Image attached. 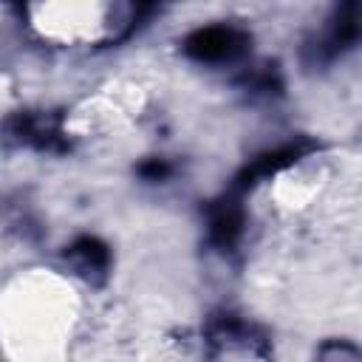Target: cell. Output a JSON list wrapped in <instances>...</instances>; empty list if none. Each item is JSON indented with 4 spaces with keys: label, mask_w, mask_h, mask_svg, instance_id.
Wrapping results in <instances>:
<instances>
[{
    "label": "cell",
    "mask_w": 362,
    "mask_h": 362,
    "mask_svg": "<svg viewBox=\"0 0 362 362\" xmlns=\"http://www.w3.org/2000/svg\"><path fill=\"white\" fill-rule=\"evenodd\" d=\"M246 45H249L246 31L235 25H206L184 40L187 57L198 62H232L246 51Z\"/></svg>",
    "instance_id": "cell-1"
},
{
    "label": "cell",
    "mask_w": 362,
    "mask_h": 362,
    "mask_svg": "<svg viewBox=\"0 0 362 362\" xmlns=\"http://www.w3.org/2000/svg\"><path fill=\"white\" fill-rule=\"evenodd\" d=\"M359 37V0H339L331 25L325 28L322 40L317 42L320 59H334L345 48H351Z\"/></svg>",
    "instance_id": "cell-2"
},
{
    "label": "cell",
    "mask_w": 362,
    "mask_h": 362,
    "mask_svg": "<svg viewBox=\"0 0 362 362\" xmlns=\"http://www.w3.org/2000/svg\"><path fill=\"white\" fill-rule=\"evenodd\" d=\"M68 260L88 280H102L105 272H107L110 255H107V246L99 243L96 238H79V240H74L68 246Z\"/></svg>",
    "instance_id": "cell-3"
},
{
    "label": "cell",
    "mask_w": 362,
    "mask_h": 362,
    "mask_svg": "<svg viewBox=\"0 0 362 362\" xmlns=\"http://www.w3.org/2000/svg\"><path fill=\"white\" fill-rule=\"evenodd\" d=\"M240 229H243V209L240 204L235 201V192L226 195L223 201H218V206L212 209L209 215V235L218 246H232L238 238H240Z\"/></svg>",
    "instance_id": "cell-4"
},
{
    "label": "cell",
    "mask_w": 362,
    "mask_h": 362,
    "mask_svg": "<svg viewBox=\"0 0 362 362\" xmlns=\"http://www.w3.org/2000/svg\"><path fill=\"white\" fill-rule=\"evenodd\" d=\"M8 136L17 144H28V147H37V150H48L59 139L57 124L48 122L45 116H14L8 122Z\"/></svg>",
    "instance_id": "cell-5"
}]
</instances>
